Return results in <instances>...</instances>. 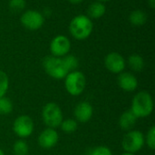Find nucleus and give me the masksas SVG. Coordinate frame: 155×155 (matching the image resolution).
Here are the masks:
<instances>
[{
    "mask_svg": "<svg viewBox=\"0 0 155 155\" xmlns=\"http://www.w3.org/2000/svg\"><path fill=\"white\" fill-rule=\"evenodd\" d=\"M153 111V100L150 93L141 91L137 93L132 100L131 112L136 118H145L152 114Z\"/></svg>",
    "mask_w": 155,
    "mask_h": 155,
    "instance_id": "f257e3e1",
    "label": "nucleus"
},
{
    "mask_svg": "<svg viewBox=\"0 0 155 155\" xmlns=\"http://www.w3.org/2000/svg\"><path fill=\"white\" fill-rule=\"evenodd\" d=\"M94 29V25L90 17L84 15L74 16L69 25L70 34L77 40H84L88 38Z\"/></svg>",
    "mask_w": 155,
    "mask_h": 155,
    "instance_id": "f03ea898",
    "label": "nucleus"
},
{
    "mask_svg": "<svg viewBox=\"0 0 155 155\" xmlns=\"http://www.w3.org/2000/svg\"><path fill=\"white\" fill-rule=\"evenodd\" d=\"M43 67L45 73L52 78L56 80L64 79L69 73L62 57L48 55L43 60Z\"/></svg>",
    "mask_w": 155,
    "mask_h": 155,
    "instance_id": "7ed1b4c3",
    "label": "nucleus"
},
{
    "mask_svg": "<svg viewBox=\"0 0 155 155\" xmlns=\"http://www.w3.org/2000/svg\"><path fill=\"white\" fill-rule=\"evenodd\" d=\"M86 78L80 71H73L64 77V87L67 93L73 96L80 95L85 88Z\"/></svg>",
    "mask_w": 155,
    "mask_h": 155,
    "instance_id": "20e7f679",
    "label": "nucleus"
},
{
    "mask_svg": "<svg viewBox=\"0 0 155 155\" xmlns=\"http://www.w3.org/2000/svg\"><path fill=\"white\" fill-rule=\"evenodd\" d=\"M42 118L44 124L48 128L55 129L60 126L62 121L64 120L62 109L55 103H48L43 107Z\"/></svg>",
    "mask_w": 155,
    "mask_h": 155,
    "instance_id": "39448f33",
    "label": "nucleus"
},
{
    "mask_svg": "<svg viewBox=\"0 0 155 155\" xmlns=\"http://www.w3.org/2000/svg\"><path fill=\"white\" fill-rule=\"evenodd\" d=\"M145 143L144 135L138 130L129 131L123 138L122 146L125 153H135L141 151Z\"/></svg>",
    "mask_w": 155,
    "mask_h": 155,
    "instance_id": "423d86ee",
    "label": "nucleus"
},
{
    "mask_svg": "<svg viewBox=\"0 0 155 155\" xmlns=\"http://www.w3.org/2000/svg\"><path fill=\"white\" fill-rule=\"evenodd\" d=\"M35 124L32 118L28 115H20L13 123V131L19 138H27L34 132Z\"/></svg>",
    "mask_w": 155,
    "mask_h": 155,
    "instance_id": "0eeeda50",
    "label": "nucleus"
},
{
    "mask_svg": "<svg viewBox=\"0 0 155 155\" xmlns=\"http://www.w3.org/2000/svg\"><path fill=\"white\" fill-rule=\"evenodd\" d=\"M20 22L25 28L30 31H35L43 26L45 17L42 13L36 10H27L22 14Z\"/></svg>",
    "mask_w": 155,
    "mask_h": 155,
    "instance_id": "6e6552de",
    "label": "nucleus"
},
{
    "mask_svg": "<svg viewBox=\"0 0 155 155\" xmlns=\"http://www.w3.org/2000/svg\"><path fill=\"white\" fill-rule=\"evenodd\" d=\"M71 49V43L68 37L63 35H56L50 43L51 55L55 57H64L68 54Z\"/></svg>",
    "mask_w": 155,
    "mask_h": 155,
    "instance_id": "1a4fd4ad",
    "label": "nucleus"
},
{
    "mask_svg": "<svg viewBox=\"0 0 155 155\" xmlns=\"http://www.w3.org/2000/svg\"><path fill=\"white\" fill-rule=\"evenodd\" d=\"M104 65L109 72L113 74H121L124 72L126 64L122 54L116 52H113L105 56Z\"/></svg>",
    "mask_w": 155,
    "mask_h": 155,
    "instance_id": "9d476101",
    "label": "nucleus"
},
{
    "mask_svg": "<svg viewBox=\"0 0 155 155\" xmlns=\"http://www.w3.org/2000/svg\"><path fill=\"white\" fill-rule=\"evenodd\" d=\"M59 140V135L57 132L53 128L45 129L38 136V144L41 148L45 150H50L54 148Z\"/></svg>",
    "mask_w": 155,
    "mask_h": 155,
    "instance_id": "9b49d317",
    "label": "nucleus"
},
{
    "mask_svg": "<svg viewBox=\"0 0 155 155\" xmlns=\"http://www.w3.org/2000/svg\"><path fill=\"white\" fill-rule=\"evenodd\" d=\"M94 114L93 106L90 103L86 101L80 102L74 110V115L76 119V122L87 123L91 120Z\"/></svg>",
    "mask_w": 155,
    "mask_h": 155,
    "instance_id": "f8f14e48",
    "label": "nucleus"
},
{
    "mask_svg": "<svg viewBox=\"0 0 155 155\" xmlns=\"http://www.w3.org/2000/svg\"><path fill=\"white\" fill-rule=\"evenodd\" d=\"M117 82L120 88L125 92H134L138 87L137 78L133 74L128 72H122L119 74Z\"/></svg>",
    "mask_w": 155,
    "mask_h": 155,
    "instance_id": "ddd939ff",
    "label": "nucleus"
},
{
    "mask_svg": "<svg viewBox=\"0 0 155 155\" xmlns=\"http://www.w3.org/2000/svg\"><path fill=\"white\" fill-rule=\"evenodd\" d=\"M136 121H137L136 116L131 112V110H129V111L124 112L121 114L119 121H118V124H119V126L121 127L122 130L129 132V131L133 130L134 126L136 124Z\"/></svg>",
    "mask_w": 155,
    "mask_h": 155,
    "instance_id": "4468645a",
    "label": "nucleus"
},
{
    "mask_svg": "<svg viewBox=\"0 0 155 155\" xmlns=\"http://www.w3.org/2000/svg\"><path fill=\"white\" fill-rule=\"evenodd\" d=\"M105 12H106V7L104 4L101 2H97V1L92 3L88 6V9H87L88 17L94 18V19L102 17L105 14Z\"/></svg>",
    "mask_w": 155,
    "mask_h": 155,
    "instance_id": "2eb2a0df",
    "label": "nucleus"
},
{
    "mask_svg": "<svg viewBox=\"0 0 155 155\" xmlns=\"http://www.w3.org/2000/svg\"><path fill=\"white\" fill-rule=\"evenodd\" d=\"M129 21L133 25L141 26L147 21V15L143 10H134L129 15Z\"/></svg>",
    "mask_w": 155,
    "mask_h": 155,
    "instance_id": "dca6fc26",
    "label": "nucleus"
},
{
    "mask_svg": "<svg viewBox=\"0 0 155 155\" xmlns=\"http://www.w3.org/2000/svg\"><path fill=\"white\" fill-rule=\"evenodd\" d=\"M128 64L134 72L143 71L144 68V65H145L143 58L140 54H134L129 56Z\"/></svg>",
    "mask_w": 155,
    "mask_h": 155,
    "instance_id": "f3484780",
    "label": "nucleus"
},
{
    "mask_svg": "<svg viewBox=\"0 0 155 155\" xmlns=\"http://www.w3.org/2000/svg\"><path fill=\"white\" fill-rule=\"evenodd\" d=\"M60 127L62 129V131L65 134H72L74 132H75L77 130V127H78V124H77V122L76 120L74 119H72V118H68V119H65V120H63L61 124H60Z\"/></svg>",
    "mask_w": 155,
    "mask_h": 155,
    "instance_id": "a211bd4d",
    "label": "nucleus"
},
{
    "mask_svg": "<svg viewBox=\"0 0 155 155\" xmlns=\"http://www.w3.org/2000/svg\"><path fill=\"white\" fill-rule=\"evenodd\" d=\"M62 59H63V61H64V64H65V66H66L69 73L73 72V71H75L79 66L78 59L73 54H68L64 55V57H62Z\"/></svg>",
    "mask_w": 155,
    "mask_h": 155,
    "instance_id": "6ab92c4d",
    "label": "nucleus"
},
{
    "mask_svg": "<svg viewBox=\"0 0 155 155\" xmlns=\"http://www.w3.org/2000/svg\"><path fill=\"white\" fill-rule=\"evenodd\" d=\"M13 152L15 155H27L29 152V146L25 141L18 140L13 145Z\"/></svg>",
    "mask_w": 155,
    "mask_h": 155,
    "instance_id": "aec40b11",
    "label": "nucleus"
},
{
    "mask_svg": "<svg viewBox=\"0 0 155 155\" xmlns=\"http://www.w3.org/2000/svg\"><path fill=\"white\" fill-rule=\"evenodd\" d=\"M13 111V104L12 102L6 97L0 98V114L6 115L11 114Z\"/></svg>",
    "mask_w": 155,
    "mask_h": 155,
    "instance_id": "412c9836",
    "label": "nucleus"
},
{
    "mask_svg": "<svg viewBox=\"0 0 155 155\" xmlns=\"http://www.w3.org/2000/svg\"><path fill=\"white\" fill-rule=\"evenodd\" d=\"M9 87V78L7 74L0 70V98L4 97Z\"/></svg>",
    "mask_w": 155,
    "mask_h": 155,
    "instance_id": "4be33fe9",
    "label": "nucleus"
},
{
    "mask_svg": "<svg viewBox=\"0 0 155 155\" xmlns=\"http://www.w3.org/2000/svg\"><path fill=\"white\" fill-rule=\"evenodd\" d=\"M25 7V0H9V8L13 13L22 12Z\"/></svg>",
    "mask_w": 155,
    "mask_h": 155,
    "instance_id": "5701e85b",
    "label": "nucleus"
},
{
    "mask_svg": "<svg viewBox=\"0 0 155 155\" xmlns=\"http://www.w3.org/2000/svg\"><path fill=\"white\" fill-rule=\"evenodd\" d=\"M144 141L146 143V144L148 145V147L151 150H154L155 149V126H152L148 132L146 136L144 137Z\"/></svg>",
    "mask_w": 155,
    "mask_h": 155,
    "instance_id": "b1692460",
    "label": "nucleus"
},
{
    "mask_svg": "<svg viewBox=\"0 0 155 155\" xmlns=\"http://www.w3.org/2000/svg\"><path fill=\"white\" fill-rule=\"evenodd\" d=\"M90 155H113V153L110 150V148H108L107 146L100 145V146L94 147L91 151Z\"/></svg>",
    "mask_w": 155,
    "mask_h": 155,
    "instance_id": "393cba45",
    "label": "nucleus"
},
{
    "mask_svg": "<svg viewBox=\"0 0 155 155\" xmlns=\"http://www.w3.org/2000/svg\"><path fill=\"white\" fill-rule=\"evenodd\" d=\"M68 1L74 5H78V4H81L82 2H84V0H68Z\"/></svg>",
    "mask_w": 155,
    "mask_h": 155,
    "instance_id": "a878e982",
    "label": "nucleus"
},
{
    "mask_svg": "<svg viewBox=\"0 0 155 155\" xmlns=\"http://www.w3.org/2000/svg\"><path fill=\"white\" fill-rule=\"evenodd\" d=\"M148 5H150L151 8L155 7V0H148Z\"/></svg>",
    "mask_w": 155,
    "mask_h": 155,
    "instance_id": "bb28decb",
    "label": "nucleus"
},
{
    "mask_svg": "<svg viewBox=\"0 0 155 155\" xmlns=\"http://www.w3.org/2000/svg\"><path fill=\"white\" fill-rule=\"evenodd\" d=\"M97 2H101V3H105V2H108V1H111V0H95Z\"/></svg>",
    "mask_w": 155,
    "mask_h": 155,
    "instance_id": "cd10ccee",
    "label": "nucleus"
},
{
    "mask_svg": "<svg viewBox=\"0 0 155 155\" xmlns=\"http://www.w3.org/2000/svg\"><path fill=\"white\" fill-rule=\"evenodd\" d=\"M121 155H135L134 153H124L123 154Z\"/></svg>",
    "mask_w": 155,
    "mask_h": 155,
    "instance_id": "c85d7f7f",
    "label": "nucleus"
},
{
    "mask_svg": "<svg viewBox=\"0 0 155 155\" xmlns=\"http://www.w3.org/2000/svg\"><path fill=\"white\" fill-rule=\"evenodd\" d=\"M0 155H5V153H4V152L0 149Z\"/></svg>",
    "mask_w": 155,
    "mask_h": 155,
    "instance_id": "c756f323",
    "label": "nucleus"
}]
</instances>
